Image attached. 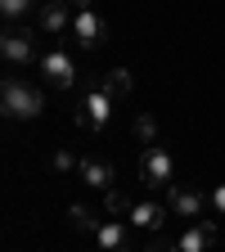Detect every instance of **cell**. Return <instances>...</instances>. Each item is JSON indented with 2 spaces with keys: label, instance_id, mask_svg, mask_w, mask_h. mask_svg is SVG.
Returning <instances> with one entry per match:
<instances>
[{
  "label": "cell",
  "instance_id": "7a4b0ae2",
  "mask_svg": "<svg viewBox=\"0 0 225 252\" xmlns=\"http://www.w3.org/2000/svg\"><path fill=\"white\" fill-rule=\"evenodd\" d=\"M162 203H167L171 216H185L189 225H194V220H203V216L212 212V194H207V189H194V185H171Z\"/></svg>",
  "mask_w": 225,
  "mask_h": 252
},
{
  "label": "cell",
  "instance_id": "5b68a950",
  "mask_svg": "<svg viewBox=\"0 0 225 252\" xmlns=\"http://www.w3.org/2000/svg\"><path fill=\"white\" fill-rule=\"evenodd\" d=\"M41 72H45V86H54V90H72L77 86V59L72 54H63V50H50L45 59H41Z\"/></svg>",
  "mask_w": 225,
  "mask_h": 252
},
{
  "label": "cell",
  "instance_id": "3957f363",
  "mask_svg": "<svg viewBox=\"0 0 225 252\" xmlns=\"http://www.w3.org/2000/svg\"><path fill=\"white\" fill-rule=\"evenodd\" d=\"M113 94H104V86L95 81L86 94H81V104H77V126L81 131H104V126L113 122Z\"/></svg>",
  "mask_w": 225,
  "mask_h": 252
},
{
  "label": "cell",
  "instance_id": "44dd1931",
  "mask_svg": "<svg viewBox=\"0 0 225 252\" xmlns=\"http://www.w3.org/2000/svg\"><path fill=\"white\" fill-rule=\"evenodd\" d=\"M72 5V14H86V9H95V0H68Z\"/></svg>",
  "mask_w": 225,
  "mask_h": 252
},
{
  "label": "cell",
  "instance_id": "52a82bcc",
  "mask_svg": "<svg viewBox=\"0 0 225 252\" xmlns=\"http://www.w3.org/2000/svg\"><path fill=\"white\" fill-rule=\"evenodd\" d=\"M0 54H5V63H32L36 59V36H32L27 27L9 23L5 36H0Z\"/></svg>",
  "mask_w": 225,
  "mask_h": 252
},
{
  "label": "cell",
  "instance_id": "d6986e66",
  "mask_svg": "<svg viewBox=\"0 0 225 252\" xmlns=\"http://www.w3.org/2000/svg\"><path fill=\"white\" fill-rule=\"evenodd\" d=\"M108 212H117V216H131V203H126L117 189H108Z\"/></svg>",
  "mask_w": 225,
  "mask_h": 252
},
{
  "label": "cell",
  "instance_id": "30bf717a",
  "mask_svg": "<svg viewBox=\"0 0 225 252\" xmlns=\"http://www.w3.org/2000/svg\"><path fill=\"white\" fill-rule=\"evenodd\" d=\"M95 239H99L104 252H135V230H131V220H104V225L95 230Z\"/></svg>",
  "mask_w": 225,
  "mask_h": 252
},
{
  "label": "cell",
  "instance_id": "2e32d148",
  "mask_svg": "<svg viewBox=\"0 0 225 252\" xmlns=\"http://www.w3.org/2000/svg\"><path fill=\"white\" fill-rule=\"evenodd\" d=\"M135 140H140L144 149L158 144V122H153V113H135Z\"/></svg>",
  "mask_w": 225,
  "mask_h": 252
},
{
  "label": "cell",
  "instance_id": "277c9868",
  "mask_svg": "<svg viewBox=\"0 0 225 252\" xmlns=\"http://www.w3.org/2000/svg\"><path fill=\"white\" fill-rule=\"evenodd\" d=\"M171 176H176V167H171V153L162 144H153V149L140 153V180H144V189L167 194V189H171Z\"/></svg>",
  "mask_w": 225,
  "mask_h": 252
},
{
  "label": "cell",
  "instance_id": "ac0fdd59",
  "mask_svg": "<svg viewBox=\"0 0 225 252\" xmlns=\"http://www.w3.org/2000/svg\"><path fill=\"white\" fill-rule=\"evenodd\" d=\"M144 252H180V239H171V234L158 230V234L149 239V248H144Z\"/></svg>",
  "mask_w": 225,
  "mask_h": 252
},
{
  "label": "cell",
  "instance_id": "ba28073f",
  "mask_svg": "<svg viewBox=\"0 0 225 252\" xmlns=\"http://www.w3.org/2000/svg\"><path fill=\"white\" fill-rule=\"evenodd\" d=\"M72 23H77V14H72L68 0H45V5L36 9V27L50 32V36H68Z\"/></svg>",
  "mask_w": 225,
  "mask_h": 252
},
{
  "label": "cell",
  "instance_id": "9a60e30c",
  "mask_svg": "<svg viewBox=\"0 0 225 252\" xmlns=\"http://www.w3.org/2000/svg\"><path fill=\"white\" fill-rule=\"evenodd\" d=\"M45 0H0V14H5L9 23H18V18H27L32 9H41Z\"/></svg>",
  "mask_w": 225,
  "mask_h": 252
},
{
  "label": "cell",
  "instance_id": "7c38bea8",
  "mask_svg": "<svg viewBox=\"0 0 225 252\" xmlns=\"http://www.w3.org/2000/svg\"><path fill=\"white\" fill-rule=\"evenodd\" d=\"M99 86H104V94H113V99L122 104V99H131V94H135V72L113 68V72H104V77H99Z\"/></svg>",
  "mask_w": 225,
  "mask_h": 252
},
{
  "label": "cell",
  "instance_id": "5bb4252c",
  "mask_svg": "<svg viewBox=\"0 0 225 252\" xmlns=\"http://www.w3.org/2000/svg\"><path fill=\"white\" fill-rule=\"evenodd\" d=\"M68 220H72V230H99V225H104V220L95 216L86 203H72V207H68Z\"/></svg>",
  "mask_w": 225,
  "mask_h": 252
},
{
  "label": "cell",
  "instance_id": "6da1fadb",
  "mask_svg": "<svg viewBox=\"0 0 225 252\" xmlns=\"http://www.w3.org/2000/svg\"><path fill=\"white\" fill-rule=\"evenodd\" d=\"M0 108H5V117H14V122H27V117H41L45 94L36 86H27L23 77H5V86H0Z\"/></svg>",
  "mask_w": 225,
  "mask_h": 252
},
{
  "label": "cell",
  "instance_id": "e0dca14e",
  "mask_svg": "<svg viewBox=\"0 0 225 252\" xmlns=\"http://www.w3.org/2000/svg\"><path fill=\"white\" fill-rule=\"evenodd\" d=\"M81 162H86V158H77L72 149H59L54 153V171H63V176H68V171H81Z\"/></svg>",
  "mask_w": 225,
  "mask_h": 252
},
{
  "label": "cell",
  "instance_id": "4fadbf2b",
  "mask_svg": "<svg viewBox=\"0 0 225 252\" xmlns=\"http://www.w3.org/2000/svg\"><path fill=\"white\" fill-rule=\"evenodd\" d=\"M81 180L90 185V189H113V162H104V158H86L81 162Z\"/></svg>",
  "mask_w": 225,
  "mask_h": 252
},
{
  "label": "cell",
  "instance_id": "ffe728a7",
  "mask_svg": "<svg viewBox=\"0 0 225 252\" xmlns=\"http://www.w3.org/2000/svg\"><path fill=\"white\" fill-rule=\"evenodd\" d=\"M212 212H216V216H225V180L212 189Z\"/></svg>",
  "mask_w": 225,
  "mask_h": 252
},
{
  "label": "cell",
  "instance_id": "8fae6325",
  "mask_svg": "<svg viewBox=\"0 0 225 252\" xmlns=\"http://www.w3.org/2000/svg\"><path fill=\"white\" fill-rule=\"evenodd\" d=\"M180 239V252H207L212 243H216V225L212 220H194L185 234H176Z\"/></svg>",
  "mask_w": 225,
  "mask_h": 252
},
{
  "label": "cell",
  "instance_id": "8992f818",
  "mask_svg": "<svg viewBox=\"0 0 225 252\" xmlns=\"http://www.w3.org/2000/svg\"><path fill=\"white\" fill-rule=\"evenodd\" d=\"M72 45L77 50H99L104 41H108V23L95 14V9H86V14H77V23H72Z\"/></svg>",
  "mask_w": 225,
  "mask_h": 252
},
{
  "label": "cell",
  "instance_id": "9c48e42d",
  "mask_svg": "<svg viewBox=\"0 0 225 252\" xmlns=\"http://www.w3.org/2000/svg\"><path fill=\"white\" fill-rule=\"evenodd\" d=\"M167 203H158V198H144V203H131V216H126V220H131V230H149V234H158V230H162L167 225Z\"/></svg>",
  "mask_w": 225,
  "mask_h": 252
}]
</instances>
